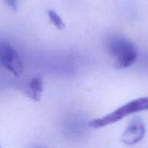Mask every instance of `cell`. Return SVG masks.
I'll list each match as a JSON object with an SVG mask.
<instances>
[{"instance_id": "6da1fadb", "label": "cell", "mask_w": 148, "mask_h": 148, "mask_svg": "<svg viewBox=\"0 0 148 148\" xmlns=\"http://www.w3.org/2000/svg\"><path fill=\"white\" fill-rule=\"evenodd\" d=\"M106 48L108 54L114 58V67L124 69L135 63L137 59L136 46L126 38L113 36L106 42Z\"/></svg>"}, {"instance_id": "7a4b0ae2", "label": "cell", "mask_w": 148, "mask_h": 148, "mask_svg": "<svg viewBox=\"0 0 148 148\" xmlns=\"http://www.w3.org/2000/svg\"><path fill=\"white\" fill-rule=\"evenodd\" d=\"M146 110H148V97L137 98L121 106L105 116L91 120L89 126L94 129L102 128L120 121L130 114Z\"/></svg>"}, {"instance_id": "3957f363", "label": "cell", "mask_w": 148, "mask_h": 148, "mask_svg": "<svg viewBox=\"0 0 148 148\" xmlns=\"http://www.w3.org/2000/svg\"><path fill=\"white\" fill-rule=\"evenodd\" d=\"M0 60L1 64L13 75L19 77L23 72V62L17 51L11 43L1 41L0 43Z\"/></svg>"}, {"instance_id": "277c9868", "label": "cell", "mask_w": 148, "mask_h": 148, "mask_svg": "<svg viewBox=\"0 0 148 148\" xmlns=\"http://www.w3.org/2000/svg\"><path fill=\"white\" fill-rule=\"evenodd\" d=\"M145 134V126L140 117H134L121 135V140L126 145L136 144L141 141Z\"/></svg>"}, {"instance_id": "5b68a950", "label": "cell", "mask_w": 148, "mask_h": 148, "mask_svg": "<svg viewBox=\"0 0 148 148\" xmlns=\"http://www.w3.org/2000/svg\"><path fill=\"white\" fill-rule=\"evenodd\" d=\"M43 90V79L40 77L33 78L29 83V88L27 90V97L36 102H39L41 98Z\"/></svg>"}, {"instance_id": "8992f818", "label": "cell", "mask_w": 148, "mask_h": 148, "mask_svg": "<svg viewBox=\"0 0 148 148\" xmlns=\"http://www.w3.org/2000/svg\"><path fill=\"white\" fill-rule=\"evenodd\" d=\"M48 15H49L50 22L56 27V29L62 30L65 28L66 25H65L64 22L54 10H49L48 11Z\"/></svg>"}, {"instance_id": "52a82bcc", "label": "cell", "mask_w": 148, "mask_h": 148, "mask_svg": "<svg viewBox=\"0 0 148 148\" xmlns=\"http://www.w3.org/2000/svg\"><path fill=\"white\" fill-rule=\"evenodd\" d=\"M4 1L11 10H14V11H16L17 10L18 0H4Z\"/></svg>"}]
</instances>
